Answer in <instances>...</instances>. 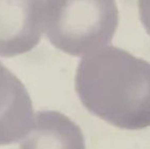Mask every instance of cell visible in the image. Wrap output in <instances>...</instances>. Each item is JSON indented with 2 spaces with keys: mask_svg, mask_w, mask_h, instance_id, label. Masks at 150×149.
Here are the masks:
<instances>
[{
  "mask_svg": "<svg viewBox=\"0 0 150 149\" xmlns=\"http://www.w3.org/2000/svg\"><path fill=\"white\" fill-rule=\"evenodd\" d=\"M75 87L93 114L122 129L150 127V63L115 46L83 58Z\"/></svg>",
  "mask_w": 150,
  "mask_h": 149,
  "instance_id": "6da1fadb",
  "label": "cell"
},
{
  "mask_svg": "<svg viewBox=\"0 0 150 149\" xmlns=\"http://www.w3.org/2000/svg\"><path fill=\"white\" fill-rule=\"evenodd\" d=\"M119 24L115 0H45V34L68 55L88 56L109 44Z\"/></svg>",
  "mask_w": 150,
  "mask_h": 149,
  "instance_id": "7a4b0ae2",
  "label": "cell"
},
{
  "mask_svg": "<svg viewBox=\"0 0 150 149\" xmlns=\"http://www.w3.org/2000/svg\"><path fill=\"white\" fill-rule=\"evenodd\" d=\"M44 25L43 0H0V57L32 50Z\"/></svg>",
  "mask_w": 150,
  "mask_h": 149,
  "instance_id": "3957f363",
  "label": "cell"
},
{
  "mask_svg": "<svg viewBox=\"0 0 150 149\" xmlns=\"http://www.w3.org/2000/svg\"><path fill=\"white\" fill-rule=\"evenodd\" d=\"M34 121L33 104L23 83L0 62V146L20 141Z\"/></svg>",
  "mask_w": 150,
  "mask_h": 149,
  "instance_id": "277c9868",
  "label": "cell"
},
{
  "mask_svg": "<svg viewBox=\"0 0 150 149\" xmlns=\"http://www.w3.org/2000/svg\"><path fill=\"white\" fill-rule=\"evenodd\" d=\"M19 149H86L81 128L65 114L42 110L34 114L30 130Z\"/></svg>",
  "mask_w": 150,
  "mask_h": 149,
  "instance_id": "5b68a950",
  "label": "cell"
},
{
  "mask_svg": "<svg viewBox=\"0 0 150 149\" xmlns=\"http://www.w3.org/2000/svg\"><path fill=\"white\" fill-rule=\"evenodd\" d=\"M138 5L141 22L150 35V0H139Z\"/></svg>",
  "mask_w": 150,
  "mask_h": 149,
  "instance_id": "8992f818",
  "label": "cell"
}]
</instances>
